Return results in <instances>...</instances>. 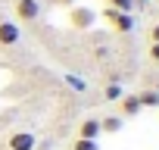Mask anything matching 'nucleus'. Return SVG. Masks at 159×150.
Instances as JSON below:
<instances>
[{"label": "nucleus", "instance_id": "obj_1", "mask_svg": "<svg viewBox=\"0 0 159 150\" xmlns=\"http://www.w3.org/2000/svg\"><path fill=\"white\" fill-rule=\"evenodd\" d=\"M97 19H103V22H106L116 35H131V31H134V25H137L131 13H119V10H109V7H106Z\"/></svg>", "mask_w": 159, "mask_h": 150}, {"label": "nucleus", "instance_id": "obj_2", "mask_svg": "<svg viewBox=\"0 0 159 150\" xmlns=\"http://www.w3.org/2000/svg\"><path fill=\"white\" fill-rule=\"evenodd\" d=\"M94 22H97L94 10H88V7H69V25L75 31H88V28H94Z\"/></svg>", "mask_w": 159, "mask_h": 150}, {"label": "nucleus", "instance_id": "obj_3", "mask_svg": "<svg viewBox=\"0 0 159 150\" xmlns=\"http://www.w3.org/2000/svg\"><path fill=\"white\" fill-rule=\"evenodd\" d=\"M22 41V31L13 19H0V50H10V47H19Z\"/></svg>", "mask_w": 159, "mask_h": 150}, {"label": "nucleus", "instance_id": "obj_4", "mask_svg": "<svg viewBox=\"0 0 159 150\" xmlns=\"http://www.w3.org/2000/svg\"><path fill=\"white\" fill-rule=\"evenodd\" d=\"M34 147H38V138L31 131H25V128H16L7 138V150H34Z\"/></svg>", "mask_w": 159, "mask_h": 150}, {"label": "nucleus", "instance_id": "obj_5", "mask_svg": "<svg viewBox=\"0 0 159 150\" xmlns=\"http://www.w3.org/2000/svg\"><path fill=\"white\" fill-rule=\"evenodd\" d=\"M13 7H16V19L19 22H28L31 25V22L41 19V0H16Z\"/></svg>", "mask_w": 159, "mask_h": 150}, {"label": "nucleus", "instance_id": "obj_6", "mask_svg": "<svg viewBox=\"0 0 159 150\" xmlns=\"http://www.w3.org/2000/svg\"><path fill=\"white\" fill-rule=\"evenodd\" d=\"M116 103H119V113H116V116H122V119H134V116L143 110L140 100H137V94H122Z\"/></svg>", "mask_w": 159, "mask_h": 150}, {"label": "nucleus", "instance_id": "obj_7", "mask_svg": "<svg viewBox=\"0 0 159 150\" xmlns=\"http://www.w3.org/2000/svg\"><path fill=\"white\" fill-rule=\"evenodd\" d=\"M103 131H100V116H84L78 122V138H88V141H97Z\"/></svg>", "mask_w": 159, "mask_h": 150}, {"label": "nucleus", "instance_id": "obj_8", "mask_svg": "<svg viewBox=\"0 0 159 150\" xmlns=\"http://www.w3.org/2000/svg\"><path fill=\"white\" fill-rule=\"evenodd\" d=\"M122 125H125V119H122V116H100V131H106V134L122 131Z\"/></svg>", "mask_w": 159, "mask_h": 150}, {"label": "nucleus", "instance_id": "obj_9", "mask_svg": "<svg viewBox=\"0 0 159 150\" xmlns=\"http://www.w3.org/2000/svg\"><path fill=\"white\" fill-rule=\"evenodd\" d=\"M137 100H140V106L156 110V106H159V91H140V94H137Z\"/></svg>", "mask_w": 159, "mask_h": 150}, {"label": "nucleus", "instance_id": "obj_10", "mask_svg": "<svg viewBox=\"0 0 159 150\" xmlns=\"http://www.w3.org/2000/svg\"><path fill=\"white\" fill-rule=\"evenodd\" d=\"M106 7L109 10H119V13H134L137 0H106Z\"/></svg>", "mask_w": 159, "mask_h": 150}, {"label": "nucleus", "instance_id": "obj_11", "mask_svg": "<svg viewBox=\"0 0 159 150\" xmlns=\"http://www.w3.org/2000/svg\"><path fill=\"white\" fill-rule=\"evenodd\" d=\"M72 150H100L97 141H88V138H75L72 141Z\"/></svg>", "mask_w": 159, "mask_h": 150}, {"label": "nucleus", "instance_id": "obj_12", "mask_svg": "<svg viewBox=\"0 0 159 150\" xmlns=\"http://www.w3.org/2000/svg\"><path fill=\"white\" fill-rule=\"evenodd\" d=\"M122 94H125V91H122V85H106V88H103V97H106V100H112V103H116Z\"/></svg>", "mask_w": 159, "mask_h": 150}, {"label": "nucleus", "instance_id": "obj_13", "mask_svg": "<svg viewBox=\"0 0 159 150\" xmlns=\"http://www.w3.org/2000/svg\"><path fill=\"white\" fill-rule=\"evenodd\" d=\"M147 38H150V44H159V22H153L147 28Z\"/></svg>", "mask_w": 159, "mask_h": 150}, {"label": "nucleus", "instance_id": "obj_14", "mask_svg": "<svg viewBox=\"0 0 159 150\" xmlns=\"http://www.w3.org/2000/svg\"><path fill=\"white\" fill-rule=\"evenodd\" d=\"M147 56H150V63H159V44H150Z\"/></svg>", "mask_w": 159, "mask_h": 150}, {"label": "nucleus", "instance_id": "obj_15", "mask_svg": "<svg viewBox=\"0 0 159 150\" xmlns=\"http://www.w3.org/2000/svg\"><path fill=\"white\" fill-rule=\"evenodd\" d=\"M56 7H75V0H53Z\"/></svg>", "mask_w": 159, "mask_h": 150}]
</instances>
